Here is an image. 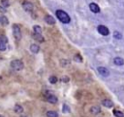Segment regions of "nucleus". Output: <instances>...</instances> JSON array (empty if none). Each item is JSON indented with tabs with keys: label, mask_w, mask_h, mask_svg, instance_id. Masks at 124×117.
<instances>
[{
	"label": "nucleus",
	"mask_w": 124,
	"mask_h": 117,
	"mask_svg": "<svg viewBox=\"0 0 124 117\" xmlns=\"http://www.w3.org/2000/svg\"><path fill=\"white\" fill-rule=\"evenodd\" d=\"M33 37H34L35 40H37L39 42H44V38H43V36L41 34H34Z\"/></svg>",
	"instance_id": "18"
},
{
	"label": "nucleus",
	"mask_w": 124,
	"mask_h": 117,
	"mask_svg": "<svg viewBox=\"0 0 124 117\" xmlns=\"http://www.w3.org/2000/svg\"><path fill=\"white\" fill-rule=\"evenodd\" d=\"M74 60H76L77 62H81L82 61V57L79 55V54H76L74 56Z\"/></svg>",
	"instance_id": "20"
},
{
	"label": "nucleus",
	"mask_w": 124,
	"mask_h": 117,
	"mask_svg": "<svg viewBox=\"0 0 124 117\" xmlns=\"http://www.w3.org/2000/svg\"><path fill=\"white\" fill-rule=\"evenodd\" d=\"M113 113H114V115H115L116 117H122V116L124 115V114H123L121 111H119V110H114Z\"/></svg>",
	"instance_id": "23"
},
{
	"label": "nucleus",
	"mask_w": 124,
	"mask_h": 117,
	"mask_svg": "<svg viewBox=\"0 0 124 117\" xmlns=\"http://www.w3.org/2000/svg\"><path fill=\"white\" fill-rule=\"evenodd\" d=\"M48 80H49V82H50V83L55 84V83L57 82V77H56V76H54V75H51V76L48 78Z\"/></svg>",
	"instance_id": "19"
},
{
	"label": "nucleus",
	"mask_w": 124,
	"mask_h": 117,
	"mask_svg": "<svg viewBox=\"0 0 124 117\" xmlns=\"http://www.w3.org/2000/svg\"><path fill=\"white\" fill-rule=\"evenodd\" d=\"M122 117H124V115H123V116H122Z\"/></svg>",
	"instance_id": "30"
},
{
	"label": "nucleus",
	"mask_w": 124,
	"mask_h": 117,
	"mask_svg": "<svg viewBox=\"0 0 124 117\" xmlns=\"http://www.w3.org/2000/svg\"><path fill=\"white\" fill-rule=\"evenodd\" d=\"M30 50H31V52H33V53H37V52H39L40 47H39V45H38V44H31V45H30Z\"/></svg>",
	"instance_id": "12"
},
{
	"label": "nucleus",
	"mask_w": 124,
	"mask_h": 117,
	"mask_svg": "<svg viewBox=\"0 0 124 117\" xmlns=\"http://www.w3.org/2000/svg\"><path fill=\"white\" fill-rule=\"evenodd\" d=\"M1 4H2L3 7H6V8L10 6V2H9V0H1Z\"/></svg>",
	"instance_id": "21"
},
{
	"label": "nucleus",
	"mask_w": 124,
	"mask_h": 117,
	"mask_svg": "<svg viewBox=\"0 0 124 117\" xmlns=\"http://www.w3.org/2000/svg\"><path fill=\"white\" fill-rule=\"evenodd\" d=\"M13 31H14V36L16 37V40H19L20 38H21V33H20V28H19V26L18 25H16V24H15L14 26H13Z\"/></svg>",
	"instance_id": "4"
},
{
	"label": "nucleus",
	"mask_w": 124,
	"mask_h": 117,
	"mask_svg": "<svg viewBox=\"0 0 124 117\" xmlns=\"http://www.w3.org/2000/svg\"><path fill=\"white\" fill-rule=\"evenodd\" d=\"M5 49H6V44L0 42V50H1V51H4Z\"/></svg>",
	"instance_id": "24"
},
{
	"label": "nucleus",
	"mask_w": 124,
	"mask_h": 117,
	"mask_svg": "<svg viewBox=\"0 0 124 117\" xmlns=\"http://www.w3.org/2000/svg\"><path fill=\"white\" fill-rule=\"evenodd\" d=\"M46 116H47V117H58V114H57V112H55V111L49 110V111L46 112Z\"/></svg>",
	"instance_id": "17"
},
{
	"label": "nucleus",
	"mask_w": 124,
	"mask_h": 117,
	"mask_svg": "<svg viewBox=\"0 0 124 117\" xmlns=\"http://www.w3.org/2000/svg\"><path fill=\"white\" fill-rule=\"evenodd\" d=\"M98 73L103 76H108V74H109V71L105 67H99L98 68Z\"/></svg>",
	"instance_id": "5"
},
{
	"label": "nucleus",
	"mask_w": 124,
	"mask_h": 117,
	"mask_svg": "<svg viewBox=\"0 0 124 117\" xmlns=\"http://www.w3.org/2000/svg\"><path fill=\"white\" fill-rule=\"evenodd\" d=\"M20 117H26V116H20Z\"/></svg>",
	"instance_id": "29"
},
{
	"label": "nucleus",
	"mask_w": 124,
	"mask_h": 117,
	"mask_svg": "<svg viewBox=\"0 0 124 117\" xmlns=\"http://www.w3.org/2000/svg\"><path fill=\"white\" fill-rule=\"evenodd\" d=\"M33 4L31 3V2H24L23 3V9L25 10V11H27V12H32L33 11Z\"/></svg>",
	"instance_id": "6"
},
{
	"label": "nucleus",
	"mask_w": 124,
	"mask_h": 117,
	"mask_svg": "<svg viewBox=\"0 0 124 117\" xmlns=\"http://www.w3.org/2000/svg\"><path fill=\"white\" fill-rule=\"evenodd\" d=\"M0 42H1V43H4V44H7V43H8V39H7V37L1 35V36H0Z\"/></svg>",
	"instance_id": "22"
},
{
	"label": "nucleus",
	"mask_w": 124,
	"mask_h": 117,
	"mask_svg": "<svg viewBox=\"0 0 124 117\" xmlns=\"http://www.w3.org/2000/svg\"><path fill=\"white\" fill-rule=\"evenodd\" d=\"M45 21H46L47 24H51V25L55 23V20H54V18H53L51 15H48L45 16Z\"/></svg>",
	"instance_id": "9"
},
{
	"label": "nucleus",
	"mask_w": 124,
	"mask_h": 117,
	"mask_svg": "<svg viewBox=\"0 0 124 117\" xmlns=\"http://www.w3.org/2000/svg\"><path fill=\"white\" fill-rule=\"evenodd\" d=\"M97 30H98V32H99L101 35H103V36H108V35L109 34V31H108V27H106L105 25H99V26L97 27Z\"/></svg>",
	"instance_id": "3"
},
{
	"label": "nucleus",
	"mask_w": 124,
	"mask_h": 117,
	"mask_svg": "<svg viewBox=\"0 0 124 117\" xmlns=\"http://www.w3.org/2000/svg\"><path fill=\"white\" fill-rule=\"evenodd\" d=\"M114 37H115L116 39H121V38H122V37H121V34L118 33V32H114Z\"/></svg>",
	"instance_id": "26"
},
{
	"label": "nucleus",
	"mask_w": 124,
	"mask_h": 117,
	"mask_svg": "<svg viewBox=\"0 0 124 117\" xmlns=\"http://www.w3.org/2000/svg\"><path fill=\"white\" fill-rule=\"evenodd\" d=\"M46 100L50 103H56L57 102V98L54 95H51V94H49V95L46 96Z\"/></svg>",
	"instance_id": "8"
},
{
	"label": "nucleus",
	"mask_w": 124,
	"mask_h": 117,
	"mask_svg": "<svg viewBox=\"0 0 124 117\" xmlns=\"http://www.w3.org/2000/svg\"><path fill=\"white\" fill-rule=\"evenodd\" d=\"M0 23H1V24H3V25H7V24L9 23L8 18H7L5 15H2V16L0 17Z\"/></svg>",
	"instance_id": "15"
},
{
	"label": "nucleus",
	"mask_w": 124,
	"mask_h": 117,
	"mask_svg": "<svg viewBox=\"0 0 124 117\" xmlns=\"http://www.w3.org/2000/svg\"><path fill=\"white\" fill-rule=\"evenodd\" d=\"M15 112L16 113H22L23 112V107L20 104H16L15 105Z\"/></svg>",
	"instance_id": "14"
},
{
	"label": "nucleus",
	"mask_w": 124,
	"mask_h": 117,
	"mask_svg": "<svg viewBox=\"0 0 124 117\" xmlns=\"http://www.w3.org/2000/svg\"><path fill=\"white\" fill-rule=\"evenodd\" d=\"M0 117H4V116H3V115H1V114H0Z\"/></svg>",
	"instance_id": "28"
},
{
	"label": "nucleus",
	"mask_w": 124,
	"mask_h": 117,
	"mask_svg": "<svg viewBox=\"0 0 124 117\" xmlns=\"http://www.w3.org/2000/svg\"><path fill=\"white\" fill-rule=\"evenodd\" d=\"M90 112H91L92 114H99V113L101 112V108H100V106H98V105H94V106H92V107L90 108Z\"/></svg>",
	"instance_id": "11"
},
{
	"label": "nucleus",
	"mask_w": 124,
	"mask_h": 117,
	"mask_svg": "<svg viewBox=\"0 0 124 117\" xmlns=\"http://www.w3.org/2000/svg\"><path fill=\"white\" fill-rule=\"evenodd\" d=\"M11 67L15 71H20V70L23 69L24 65H23V63H22L21 60H17L16 59V60H14V61L11 62Z\"/></svg>",
	"instance_id": "2"
},
{
	"label": "nucleus",
	"mask_w": 124,
	"mask_h": 117,
	"mask_svg": "<svg viewBox=\"0 0 124 117\" xmlns=\"http://www.w3.org/2000/svg\"><path fill=\"white\" fill-rule=\"evenodd\" d=\"M55 14H56L57 18H58L62 23H69V22H70L71 18H70L69 15H68L66 12H64V11H62V10H57Z\"/></svg>",
	"instance_id": "1"
},
{
	"label": "nucleus",
	"mask_w": 124,
	"mask_h": 117,
	"mask_svg": "<svg viewBox=\"0 0 124 117\" xmlns=\"http://www.w3.org/2000/svg\"><path fill=\"white\" fill-rule=\"evenodd\" d=\"M62 81L63 82H68L69 81V77L68 76H63L62 77Z\"/></svg>",
	"instance_id": "27"
},
{
	"label": "nucleus",
	"mask_w": 124,
	"mask_h": 117,
	"mask_svg": "<svg viewBox=\"0 0 124 117\" xmlns=\"http://www.w3.org/2000/svg\"><path fill=\"white\" fill-rule=\"evenodd\" d=\"M33 30H34V34H41L42 33V28L39 25H35L33 27Z\"/></svg>",
	"instance_id": "16"
},
{
	"label": "nucleus",
	"mask_w": 124,
	"mask_h": 117,
	"mask_svg": "<svg viewBox=\"0 0 124 117\" xmlns=\"http://www.w3.org/2000/svg\"><path fill=\"white\" fill-rule=\"evenodd\" d=\"M89 9L91 10V12H93L95 14H97V13L100 12V8H99V6L96 3H90L89 4Z\"/></svg>",
	"instance_id": "7"
},
{
	"label": "nucleus",
	"mask_w": 124,
	"mask_h": 117,
	"mask_svg": "<svg viewBox=\"0 0 124 117\" xmlns=\"http://www.w3.org/2000/svg\"><path fill=\"white\" fill-rule=\"evenodd\" d=\"M63 112H70V108L67 104H64L63 105Z\"/></svg>",
	"instance_id": "25"
},
{
	"label": "nucleus",
	"mask_w": 124,
	"mask_h": 117,
	"mask_svg": "<svg viewBox=\"0 0 124 117\" xmlns=\"http://www.w3.org/2000/svg\"><path fill=\"white\" fill-rule=\"evenodd\" d=\"M113 62H114V64L117 65V66H122V65L124 64L123 59L120 58V57H115V58L113 59Z\"/></svg>",
	"instance_id": "13"
},
{
	"label": "nucleus",
	"mask_w": 124,
	"mask_h": 117,
	"mask_svg": "<svg viewBox=\"0 0 124 117\" xmlns=\"http://www.w3.org/2000/svg\"><path fill=\"white\" fill-rule=\"evenodd\" d=\"M102 104H103V105H105L106 107H112L113 102H112L110 100L106 99V100H103V101H102Z\"/></svg>",
	"instance_id": "10"
}]
</instances>
